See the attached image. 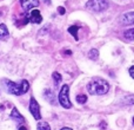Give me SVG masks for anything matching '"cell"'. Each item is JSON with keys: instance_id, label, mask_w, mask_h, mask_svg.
<instances>
[{"instance_id": "25", "label": "cell", "mask_w": 134, "mask_h": 130, "mask_svg": "<svg viewBox=\"0 0 134 130\" xmlns=\"http://www.w3.org/2000/svg\"><path fill=\"white\" fill-rule=\"evenodd\" d=\"M133 123H134V117H133Z\"/></svg>"}, {"instance_id": "11", "label": "cell", "mask_w": 134, "mask_h": 130, "mask_svg": "<svg viewBox=\"0 0 134 130\" xmlns=\"http://www.w3.org/2000/svg\"><path fill=\"white\" fill-rule=\"evenodd\" d=\"M44 95H45V97H46V99L51 104H55V101L53 99L54 98V95H53V92H52L51 90H46L44 92Z\"/></svg>"}, {"instance_id": "3", "label": "cell", "mask_w": 134, "mask_h": 130, "mask_svg": "<svg viewBox=\"0 0 134 130\" xmlns=\"http://www.w3.org/2000/svg\"><path fill=\"white\" fill-rule=\"evenodd\" d=\"M69 86L65 84V85H63V88H61L60 92H59V103H60V105L63 108H65V109H69V108H72V103L71 101H69Z\"/></svg>"}, {"instance_id": "21", "label": "cell", "mask_w": 134, "mask_h": 130, "mask_svg": "<svg viewBox=\"0 0 134 130\" xmlns=\"http://www.w3.org/2000/svg\"><path fill=\"white\" fill-rule=\"evenodd\" d=\"M19 130H27V128L25 126H21V127H19Z\"/></svg>"}, {"instance_id": "19", "label": "cell", "mask_w": 134, "mask_h": 130, "mask_svg": "<svg viewBox=\"0 0 134 130\" xmlns=\"http://www.w3.org/2000/svg\"><path fill=\"white\" fill-rule=\"evenodd\" d=\"M58 12H59V14H65L66 13V9L64 8V7H58Z\"/></svg>"}, {"instance_id": "15", "label": "cell", "mask_w": 134, "mask_h": 130, "mask_svg": "<svg viewBox=\"0 0 134 130\" xmlns=\"http://www.w3.org/2000/svg\"><path fill=\"white\" fill-rule=\"evenodd\" d=\"M76 102H78L79 104H85V103L87 102V96L86 95H78L76 96Z\"/></svg>"}, {"instance_id": "18", "label": "cell", "mask_w": 134, "mask_h": 130, "mask_svg": "<svg viewBox=\"0 0 134 130\" xmlns=\"http://www.w3.org/2000/svg\"><path fill=\"white\" fill-rule=\"evenodd\" d=\"M125 102L127 103V104H134V96H131V97L126 98Z\"/></svg>"}, {"instance_id": "5", "label": "cell", "mask_w": 134, "mask_h": 130, "mask_svg": "<svg viewBox=\"0 0 134 130\" xmlns=\"http://www.w3.org/2000/svg\"><path fill=\"white\" fill-rule=\"evenodd\" d=\"M30 111H31V114L33 115V117H34L35 119H38V121H39V119L41 118L40 107H39V104H38V102L35 101L34 97H31V101H30Z\"/></svg>"}, {"instance_id": "22", "label": "cell", "mask_w": 134, "mask_h": 130, "mask_svg": "<svg viewBox=\"0 0 134 130\" xmlns=\"http://www.w3.org/2000/svg\"><path fill=\"white\" fill-rule=\"evenodd\" d=\"M60 130H73V129H71V128H61Z\"/></svg>"}, {"instance_id": "7", "label": "cell", "mask_w": 134, "mask_h": 130, "mask_svg": "<svg viewBox=\"0 0 134 130\" xmlns=\"http://www.w3.org/2000/svg\"><path fill=\"white\" fill-rule=\"evenodd\" d=\"M20 5L24 11H30L39 5V0H20Z\"/></svg>"}, {"instance_id": "12", "label": "cell", "mask_w": 134, "mask_h": 130, "mask_svg": "<svg viewBox=\"0 0 134 130\" xmlns=\"http://www.w3.org/2000/svg\"><path fill=\"white\" fill-rule=\"evenodd\" d=\"M78 30H79V26H76V25H73L68 28V32L71 33L76 40H78Z\"/></svg>"}, {"instance_id": "1", "label": "cell", "mask_w": 134, "mask_h": 130, "mask_svg": "<svg viewBox=\"0 0 134 130\" xmlns=\"http://www.w3.org/2000/svg\"><path fill=\"white\" fill-rule=\"evenodd\" d=\"M2 85L6 89V91L8 93H12V95L15 96H21L24 93H26L30 89V83H28L26 79H23L20 83H14L12 81H8V79H4L2 81Z\"/></svg>"}, {"instance_id": "23", "label": "cell", "mask_w": 134, "mask_h": 130, "mask_svg": "<svg viewBox=\"0 0 134 130\" xmlns=\"http://www.w3.org/2000/svg\"><path fill=\"white\" fill-rule=\"evenodd\" d=\"M65 53H66V54H71V53H72V52H71V51H69V50H66V52H65Z\"/></svg>"}, {"instance_id": "9", "label": "cell", "mask_w": 134, "mask_h": 130, "mask_svg": "<svg viewBox=\"0 0 134 130\" xmlns=\"http://www.w3.org/2000/svg\"><path fill=\"white\" fill-rule=\"evenodd\" d=\"M121 23L125 25H132L134 24V12H128L121 16Z\"/></svg>"}, {"instance_id": "10", "label": "cell", "mask_w": 134, "mask_h": 130, "mask_svg": "<svg viewBox=\"0 0 134 130\" xmlns=\"http://www.w3.org/2000/svg\"><path fill=\"white\" fill-rule=\"evenodd\" d=\"M8 36V28L5 24H0V39L6 38Z\"/></svg>"}, {"instance_id": "13", "label": "cell", "mask_w": 134, "mask_h": 130, "mask_svg": "<svg viewBox=\"0 0 134 130\" xmlns=\"http://www.w3.org/2000/svg\"><path fill=\"white\" fill-rule=\"evenodd\" d=\"M99 57V52H98L97 49H92L90 52H88V58L92 59V61H95Z\"/></svg>"}, {"instance_id": "6", "label": "cell", "mask_w": 134, "mask_h": 130, "mask_svg": "<svg viewBox=\"0 0 134 130\" xmlns=\"http://www.w3.org/2000/svg\"><path fill=\"white\" fill-rule=\"evenodd\" d=\"M27 20L32 24H40L42 21V17H41L40 11H38V9H33V11L28 14Z\"/></svg>"}, {"instance_id": "16", "label": "cell", "mask_w": 134, "mask_h": 130, "mask_svg": "<svg viewBox=\"0 0 134 130\" xmlns=\"http://www.w3.org/2000/svg\"><path fill=\"white\" fill-rule=\"evenodd\" d=\"M53 79H54V83H55V85H58L59 83L61 82V79H63V77H61V74L59 73V72H53Z\"/></svg>"}, {"instance_id": "20", "label": "cell", "mask_w": 134, "mask_h": 130, "mask_svg": "<svg viewBox=\"0 0 134 130\" xmlns=\"http://www.w3.org/2000/svg\"><path fill=\"white\" fill-rule=\"evenodd\" d=\"M130 74H131V77L134 79V65L130 69Z\"/></svg>"}, {"instance_id": "8", "label": "cell", "mask_w": 134, "mask_h": 130, "mask_svg": "<svg viewBox=\"0 0 134 130\" xmlns=\"http://www.w3.org/2000/svg\"><path fill=\"white\" fill-rule=\"evenodd\" d=\"M11 118L13 119V121L18 122V123H20V124H24V123H25V117H24L23 115H21L20 112L18 111V109H16V108H13V109H12Z\"/></svg>"}, {"instance_id": "24", "label": "cell", "mask_w": 134, "mask_h": 130, "mask_svg": "<svg viewBox=\"0 0 134 130\" xmlns=\"http://www.w3.org/2000/svg\"><path fill=\"white\" fill-rule=\"evenodd\" d=\"M105 128H106V127H105V123L102 122V123H101V129H105Z\"/></svg>"}, {"instance_id": "14", "label": "cell", "mask_w": 134, "mask_h": 130, "mask_svg": "<svg viewBox=\"0 0 134 130\" xmlns=\"http://www.w3.org/2000/svg\"><path fill=\"white\" fill-rule=\"evenodd\" d=\"M38 130H51V127L47 122H39L38 123Z\"/></svg>"}, {"instance_id": "4", "label": "cell", "mask_w": 134, "mask_h": 130, "mask_svg": "<svg viewBox=\"0 0 134 130\" xmlns=\"http://www.w3.org/2000/svg\"><path fill=\"white\" fill-rule=\"evenodd\" d=\"M86 7L91 11L101 12L108 7V2H107V0H88Z\"/></svg>"}, {"instance_id": "17", "label": "cell", "mask_w": 134, "mask_h": 130, "mask_svg": "<svg viewBox=\"0 0 134 130\" xmlns=\"http://www.w3.org/2000/svg\"><path fill=\"white\" fill-rule=\"evenodd\" d=\"M125 38L128 40H134V28L132 30H128L125 32Z\"/></svg>"}, {"instance_id": "2", "label": "cell", "mask_w": 134, "mask_h": 130, "mask_svg": "<svg viewBox=\"0 0 134 130\" xmlns=\"http://www.w3.org/2000/svg\"><path fill=\"white\" fill-rule=\"evenodd\" d=\"M87 90L91 95L94 96L105 95L109 90V84L102 78H94L87 84Z\"/></svg>"}]
</instances>
